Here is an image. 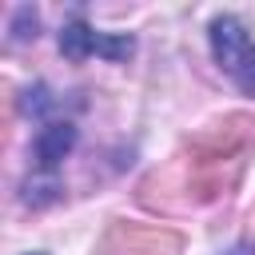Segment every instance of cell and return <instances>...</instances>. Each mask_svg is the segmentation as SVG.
Instances as JSON below:
<instances>
[{"label": "cell", "mask_w": 255, "mask_h": 255, "mask_svg": "<svg viewBox=\"0 0 255 255\" xmlns=\"http://www.w3.org/2000/svg\"><path fill=\"white\" fill-rule=\"evenodd\" d=\"M251 151H255V120L247 112H227L203 124L195 135H187L167 163L143 175L139 203L163 215L211 207L239 187Z\"/></svg>", "instance_id": "1"}, {"label": "cell", "mask_w": 255, "mask_h": 255, "mask_svg": "<svg viewBox=\"0 0 255 255\" xmlns=\"http://www.w3.org/2000/svg\"><path fill=\"white\" fill-rule=\"evenodd\" d=\"M211 52L215 64L231 76V84L247 96H255V40L235 16H215L211 20Z\"/></svg>", "instance_id": "2"}, {"label": "cell", "mask_w": 255, "mask_h": 255, "mask_svg": "<svg viewBox=\"0 0 255 255\" xmlns=\"http://www.w3.org/2000/svg\"><path fill=\"white\" fill-rule=\"evenodd\" d=\"M183 235L175 227H139V223H116L104 239V255H179Z\"/></svg>", "instance_id": "3"}, {"label": "cell", "mask_w": 255, "mask_h": 255, "mask_svg": "<svg viewBox=\"0 0 255 255\" xmlns=\"http://www.w3.org/2000/svg\"><path fill=\"white\" fill-rule=\"evenodd\" d=\"M60 52L68 60H84V56H104V60H128L135 52L131 36H112V32H96L92 24H84L80 16L72 24H64L60 32Z\"/></svg>", "instance_id": "4"}, {"label": "cell", "mask_w": 255, "mask_h": 255, "mask_svg": "<svg viewBox=\"0 0 255 255\" xmlns=\"http://www.w3.org/2000/svg\"><path fill=\"white\" fill-rule=\"evenodd\" d=\"M72 147H76V128H72V120H48V124L40 128V135H36V167H40L44 175H52Z\"/></svg>", "instance_id": "5"}, {"label": "cell", "mask_w": 255, "mask_h": 255, "mask_svg": "<svg viewBox=\"0 0 255 255\" xmlns=\"http://www.w3.org/2000/svg\"><path fill=\"white\" fill-rule=\"evenodd\" d=\"M231 255H247V251H231Z\"/></svg>", "instance_id": "6"}, {"label": "cell", "mask_w": 255, "mask_h": 255, "mask_svg": "<svg viewBox=\"0 0 255 255\" xmlns=\"http://www.w3.org/2000/svg\"><path fill=\"white\" fill-rule=\"evenodd\" d=\"M32 255H40V251H32Z\"/></svg>", "instance_id": "7"}]
</instances>
